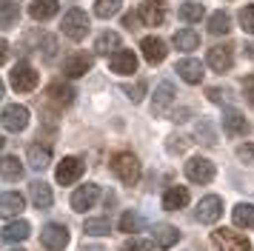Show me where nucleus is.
I'll list each match as a JSON object with an SVG mask.
<instances>
[{
    "instance_id": "22",
    "label": "nucleus",
    "mask_w": 254,
    "mask_h": 251,
    "mask_svg": "<svg viewBox=\"0 0 254 251\" xmlns=\"http://www.w3.org/2000/svg\"><path fill=\"white\" fill-rule=\"evenodd\" d=\"M29 234H32V226H29L26 220H17V217H14V220L3 228V231H0V237L6 240V243H23Z\"/></svg>"
},
{
    "instance_id": "43",
    "label": "nucleus",
    "mask_w": 254,
    "mask_h": 251,
    "mask_svg": "<svg viewBox=\"0 0 254 251\" xmlns=\"http://www.w3.org/2000/svg\"><path fill=\"white\" fill-rule=\"evenodd\" d=\"M40 52H43V57H46V60H55L58 40H55V37H43V49H40Z\"/></svg>"
},
{
    "instance_id": "44",
    "label": "nucleus",
    "mask_w": 254,
    "mask_h": 251,
    "mask_svg": "<svg viewBox=\"0 0 254 251\" xmlns=\"http://www.w3.org/2000/svg\"><path fill=\"white\" fill-rule=\"evenodd\" d=\"M243 94H246V100L254 106V74H249V77L243 80Z\"/></svg>"
},
{
    "instance_id": "2",
    "label": "nucleus",
    "mask_w": 254,
    "mask_h": 251,
    "mask_svg": "<svg viewBox=\"0 0 254 251\" xmlns=\"http://www.w3.org/2000/svg\"><path fill=\"white\" fill-rule=\"evenodd\" d=\"M60 29H63V34L69 37V40H83L86 34H89V14L83 9H77V6H71L66 14H63V23H60Z\"/></svg>"
},
{
    "instance_id": "21",
    "label": "nucleus",
    "mask_w": 254,
    "mask_h": 251,
    "mask_svg": "<svg viewBox=\"0 0 254 251\" xmlns=\"http://www.w3.org/2000/svg\"><path fill=\"white\" fill-rule=\"evenodd\" d=\"M140 49H143V57L149 60L151 66H157V63L166 60V43H163L160 37H143Z\"/></svg>"
},
{
    "instance_id": "8",
    "label": "nucleus",
    "mask_w": 254,
    "mask_h": 251,
    "mask_svg": "<svg viewBox=\"0 0 254 251\" xmlns=\"http://www.w3.org/2000/svg\"><path fill=\"white\" fill-rule=\"evenodd\" d=\"M37 80H40V74H37L29 63H17V66L12 68V89L20 91V94H23V91H35Z\"/></svg>"
},
{
    "instance_id": "23",
    "label": "nucleus",
    "mask_w": 254,
    "mask_h": 251,
    "mask_svg": "<svg viewBox=\"0 0 254 251\" xmlns=\"http://www.w3.org/2000/svg\"><path fill=\"white\" fill-rule=\"evenodd\" d=\"M46 97L55 103V106L63 109V106H71V103H74V89H71L69 83H52L49 91H46Z\"/></svg>"
},
{
    "instance_id": "36",
    "label": "nucleus",
    "mask_w": 254,
    "mask_h": 251,
    "mask_svg": "<svg viewBox=\"0 0 254 251\" xmlns=\"http://www.w3.org/2000/svg\"><path fill=\"white\" fill-rule=\"evenodd\" d=\"M140 226H143V220H140L137 211H123V217H120V231L123 234H137Z\"/></svg>"
},
{
    "instance_id": "38",
    "label": "nucleus",
    "mask_w": 254,
    "mask_h": 251,
    "mask_svg": "<svg viewBox=\"0 0 254 251\" xmlns=\"http://www.w3.org/2000/svg\"><path fill=\"white\" fill-rule=\"evenodd\" d=\"M240 26L249 34H254V3H252V6H246V9L240 11Z\"/></svg>"
},
{
    "instance_id": "39",
    "label": "nucleus",
    "mask_w": 254,
    "mask_h": 251,
    "mask_svg": "<svg viewBox=\"0 0 254 251\" xmlns=\"http://www.w3.org/2000/svg\"><path fill=\"white\" fill-rule=\"evenodd\" d=\"M123 91H126L134 103H140V100H143V94H146V83L137 80V83H131V86H123Z\"/></svg>"
},
{
    "instance_id": "32",
    "label": "nucleus",
    "mask_w": 254,
    "mask_h": 251,
    "mask_svg": "<svg viewBox=\"0 0 254 251\" xmlns=\"http://www.w3.org/2000/svg\"><path fill=\"white\" fill-rule=\"evenodd\" d=\"M203 14H206V6H203V3H197V0H189V3L180 6V17H183L186 23L203 20Z\"/></svg>"
},
{
    "instance_id": "31",
    "label": "nucleus",
    "mask_w": 254,
    "mask_h": 251,
    "mask_svg": "<svg viewBox=\"0 0 254 251\" xmlns=\"http://www.w3.org/2000/svg\"><path fill=\"white\" fill-rule=\"evenodd\" d=\"M20 17V9L14 6L12 0H0V29H12Z\"/></svg>"
},
{
    "instance_id": "10",
    "label": "nucleus",
    "mask_w": 254,
    "mask_h": 251,
    "mask_svg": "<svg viewBox=\"0 0 254 251\" xmlns=\"http://www.w3.org/2000/svg\"><path fill=\"white\" fill-rule=\"evenodd\" d=\"M94 57L86 55V52H74V55H69L66 60H63V74L66 77H83L89 68H92Z\"/></svg>"
},
{
    "instance_id": "7",
    "label": "nucleus",
    "mask_w": 254,
    "mask_h": 251,
    "mask_svg": "<svg viewBox=\"0 0 254 251\" xmlns=\"http://www.w3.org/2000/svg\"><path fill=\"white\" fill-rule=\"evenodd\" d=\"M83 171H86V166H83L80 157H63L58 171H55V180L60 186H71V183H77L83 177Z\"/></svg>"
},
{
    "instance_id": "27",
    "label": "nucleus",
    "mask_w": 254,
    "mask_h": 251,
    "mask_svg": "<svg viewBox=\"0 0 254 251\" xmlns=\"http://www.w3.org/2000/svg\"><path fill=\"white\" fill-rule=\"evenodd\" d=\"M0 177H6V180H20V177H23V163L14 157V154L0 157Z\"/></svg>"
},
{
    "instance_id": "15",
    "label": "nucleus",
    "mask_w": 254,
    "mask_h": 251,
    "mask_svg": "<svg viewBox=\"0 0 254 251\" xmlns=\"http://www.w3.org/2000/svg\"><path fill=\"white\" fill-rule=\"evenodd\" d=\"M23 208H26L23 194H17V191H3V194H0V217H3V220L17 217Z\"/></svg>"
},
{
    "instance_id": "41",
    "label": "nucleus",
    "mask_w": 254,
    "mask_h": 251,
    "mask_svg": "<svg viewBox=\"0 0 254 251\" xmlns=\"http://www.w3.org/2000/svg\"><path fill=\"white\" fill-rule=\"evenodd\" d=\"M237 157H240L246 166H254V143H240V146H237Z\"/></svg>"
},
{
    "instance_id": "14",
    "label": "nucleus",
    "mask_w": 254,
    "mask_h": 251,
    "mask_svg": "<svg viewBox=\"0 0 254 251\" xmlns=\"http://www.w3.org/2000/svg\"><path fill=\"white\" fill-rule=\"evenodd\" d=\"M137 17L140 23H146V26H160L166 20V9H163L160 0H143L137 6Z\"/></svg>"
},
{
    "instance_id": "16",
    "label": "nucleus",
    "mask_w": 254,
    "mask_h": 251,
    "mask_svg": "<svg viewBox=\"0 0 254 251\" xmlns=\"http://www.w3.org/2000/svg\"><path fill=\"white\" fill-rule=\"evenodd\" d=\"M208 66L214 68V71H229L234 66V57H231V46H211L208 49Z\"/></svg>"
},
{
    "instance_id": "19",
    "label": "nucleus",
    "mask_w": 254,
    "mask_h": 251,
    "mask_svg": "<svg viewBox=\"0 0 254 251\" xmlns=\"http://www.w3.org/2000/svg\"><path fill=\"white\" fill-rule=\"evenodd\" d=\"M177 74H180L186 83L197 86V83H203V63H200V60H191V57H183V60L177 63Z\"/></svg>"
},
{
    "instance_id": "17",
    "label": "nucleus",
    "mask_w": 254,
    "mask_h": 251,
    "mask_svg": "<svg viewBox=\"0 0 254 251\" xmlns=\"http://www.w3.org/2000/svg\"><path fill=\"white\" fill-rule=\"evenodd\" d=\"M29 200L35 203V208L46 211V208H52V203H55V194H52V188H49V183L35 180L32 186H29Z\"/></svg>"
},
{
    "instance_id": "33",
    "label": "nucleus",
    "mask_w": 254,
    "mask_h": 251,
    "mask_svg": "<svg viewBox=\"0 0 254 251\" xmlns=\"http://www.w3.org/2000/svg\"><path fill=\"white\" fill-rule=\"evenodd\" d=\"M208 32L211 34H229L231 32V17L226 11H214L208 17Z\"/></svg>"
},
{
    "instance_id": "1",
    "label": "nucleus",
    "mask_w": 254,
    "mask_h": 251,
    "mask_svg": "<svg viewBox=\"0 0 254 251\" xmlns=\"http://www.w3.org/2000/svg\"><path fill=\"white\" fill-rule=\"evenodd\" d=\"M112 171H115L123 186H137L140 180V160L131 151H120L112 157Z\"/></svg>"
},
{
    "instance_id": "48",
    "label": "nucleus",
    "mask_w": 254,
    "mask_h": 251,
    "mask_svg": "<svg viewBox=\"0 0 254 251\" xmlns=\"http://www.w3.org/2000/svg\"><path fill=\"white\" fill-rule=\"evenodd\" d=\"M3 94H6V86H3V80H0V100H3Z\"/></svg>"
},
{
    "instance_id": "5",
    "label": "nucleus",
    "mask_w": 254,
    "mask_h": 251,
    "mask_svg": "<svg viewBox=\"0 0 254 251\" xmlns=\"http://www.w3.org/2000/svg\"><path fill=\"white\" fill-rule=\"evenodd\" d=\"M214 174H217V169H214V163L206 157H191L189 163H186V177L191 183H200V186H206V183L214 180Z\"/></svg>"
},
{
    "instance_id": "25",
    "label": "nucleus",
    "mask_w": 254,
    "mask_h": 251,
    "mask_svg": "<svg viewBox=\"0 0 254 251\" xmlns=\"http://www.w3.org/2000/svg\"><path fill=\"white\" fill-rule=\"evenodd\" d=\"M60 9V0H35L32 6H29V14L35 17V20H49V17H55Z\"/></svg>"
},
{
    "instance_id": "26",
    "label": "nucleus",
    "mask_w": 254,
    "mask_h": 251,
    "mask_svg": "<svg viewBox=\"0 0 254 251\" xmlns=\"http://www.w3.org/2000/svg\"><path fill=\"white\" fill-rule=\"evenodd\" d=\"M117 49H120V34H117V32H103L97 40H94V52H97V55H103V57L115 55Z\"/></svg>"
},
{
    "instance_id": "11",
    "label": "nucleus",
    "mask_w": 254,
    "mask_h": 251,
    "mask_svg": "<svg viewBox=\"0 0 254 251\" xmlns=\"http://www.w3.org/2000/svg\"><path fill=\"white\" fill-rule=\"evenodd\" d=\"M223 128H226V134L229 137H243L252 131V123L246 120V114L237 112V109H229V112L223 114Z\"/></svg>"
},
{
    "instance_id": "3",
    "label": "nucleus",
    "mask_w": 254,
    "mask_h": 251,
    "mask_svg": "<svg viewBox=\"0 0 254 251\" xmlns=\"http://www.w3.org/2000/svg\"><path fill=\"white\" fill-rule=\"evenodd\" d=\"M0 126H3L6 131H12V134L23 131L26 126H29V109H26V106H20V103L6 106V109L0 112Z\"/></svg>"
},
{
    "instance_id": "47",
    "label": "nucleus",
    "mask_w": 254,
    "mask_h": 251,
    "mask_svg": "<svg viewBox=\"0 0 254 251\" xmlns=\"http://www.w3.org/2000/svg\"><path fill=\"white\" fill-rule=\"evenodd\" d=\"M83 251H106L103 246H83Z\"/></svg>"
},
{
    "instance_id": "20",
    "label": "nucleus",
    "mask_w": 254,
    "mask_h": 251,
    "mask_svg": "<svg viewBox=\"0 0 254 251\" xmlns=\"http://www.w3.org/2000/svg\"><path fill=\"white\" fill-rule=\"evenodd\" d=\"M186 205H189V188H183V186L166 188V194H163V208L166 211H180Z\"/></svg>"
},
{
    "instance_id": "30",
    "label": "nucleus",
    "mask_w": 254,
    "mask_h": 251,
    "mask_svg": "<svg viewBox=\"0 0 254 251\" xmlns=\"http://www.w3.org/2000/svg\"><path fill=\"white\" fill-rule=\"evenodd\" d=\"M172 103H174V86L169 80H163L160 86H157V91H154V112H163Z\"/></svg>"
},
{
    "instance_id": "12",
    "label": "nucleus",
    "mask_w": 254,
    "mask_h": 251,
    "mask_svg": "<svg viewBox=\"0 0 254 251\" xmlns=\"http://www.w3.org/2000/svg\"><path fill=\"white\" fill-rule=\"evenodd\" d=\"M97 194H100V186H94V183H86L80 188H74V194H71V208L74 211H89L97 203Z\"/></svg>"
},
{
    "instance_id": "18",
    "label": "nucleus",
    "mask_w": 254,
    "mask_h": 251,
    "mask_svg": "<svg viewBox=\"0 0 254 251\" xmlns=\"http://www.w3.org/2000/svg\"><path fill=\"white\" fill-rule=\"evenodd\" d=\"M49 163H52V148L46 146V143H32L29 146V169H35V171H43L49 169Z\"/></svg>"
},
{
    "instance_id": "50",
    "label": "nucleus",
    "mask_w": 254,
    "mask_h": 251,
    "mask_svg": "<svg viewBox=\"0 0 254 251\" xmlns=\"http://www.w3.org/2000/svg\"><path fill=\"white\" fill-rule=\"evenodd\" d=\"M12 251H23V249H12Z\"/></svg>"
},
{
    "instance_id": "45",
    "label": "nucleus",
    "mask_w": 254,
    "mask_h": 251,
    "mask_svg": "<svg viewBox=\"0 0 254 251\" xmlns=\"http://www.w3.org/2000/svg\"><path fill=\"white\" fill-rule=\"evenodd\" d=\"M6 57H9V43H6V40L0 37V66L6 63Z\"/></svg>"
},
{
    "instance_id": "35",
    "label": "nucleus",
    "mask_w": 254,
    "mask_h": 251,
    "mask_svg": "<svg viewBox=\"0 0 254 251\" xmlns=\"http://www.w3.org/2000/svg\"><path fill=\"white\" fill-rule=\"evenodd\" d=\"M120 3H123V0H97V3H94V14H97L100 20H109V17H115L117 11H120Z\"/></svg>"
},
{
    "instance_id": "6",
    "label": "nucleus",
    "mask_w": 254,
    "mask_h": 251,
    "mask_svg": "<svg viewBox=\"0 0 254 251\" xmlns=\"http://www.w3.org/2000/svg\"><path fill=\"white\" fill-rule=\"evenodd\" d=\"M211 240H214V246H217L220 251H252V243L243 237V234L229 231V228H217V231L211 234Z\"/></svg>"
},
{
    "instance_id": "46",
    "label": "nucleus",
    "mask_w": 254,
    "mask_h": 251,
    "mask_svg": "<svg viewBox=\"0 0 254 251\" xmlns=\"http://www.w3.org/2000/svg\"><path fill=\"white\" fill-rule=\"evenodd\" d=\"M243 52H246L249 60H254V43H246V46H243Z\"/></svg>"
},
{
    "instance_id": "4",
    "label": "nucleus",
    "mask_w": 254,
    "mask_h": 251,
    "mask_svg": "<svg viewBox=\"0 0 254 251\" xmlns=\"http://www.w3.org/2000/svg\"><path fill=\"white\" fill-rule=\"evenodd\" d=\"M40 243H43V249H49V251H63L69 246V228L63 226V223H49V226H43V231H40Z\"/></svg>"
},
{
    "instance_id": "37",
    "label": "nucleus",
    "mask_w": 254,
    "mask_h": 251,
    "mask_svg": "<svg viewBox=\"0 0 254 251\" xmlns=\"http://www.w3.org/2000/svg\"><path fill=\"white\" fill-rule=\"evenodd\" d=\"M194 131H197V137H200V140H206L208 146H214V143H217V134H214V128H211V123H208V120H200Z\"/></svg>"
},
{
    "instance_id": "42",
    "label": "nucleus",
    "mask_w": 254,
    "mask_h": 251,
    "mask_svg": "<svg viewBox=\"0 0 254 251\" xmlns=\"http://www.w3.org/2000/svg\"><path fill=\"white\" fill-rule=\"evenodd\" d=\"M154 246L157 243H149V240H128L123 251H154Z\"/></svg>"
},
{
    "instance_id": "13",
    "label": "nucleus",
    "mask_w": 254,
    "mask_h": 251,
    "mask_svg": "<svg viewBox=\"0 0 254 251\" xmlns=\"http://www.w3.org/2000/svg\"><path fill=\"white\" fill-rule=\"evenodd\" d=\"M109 68L115 74H134L137 71V55L128 52V49H117L112 55V60H109Z\"/></svg>"
},
{
    "instance_id": "40",
    "label": "nucleus",
    "mask_w": 254,
    "mask_h": 251,
    "mask_svg": "<svg viewBox=\"0 0 254 251\" xmlns=\"http://www.w3.org/2000/svg\"><path fill=\"white\" fill-rule=\"evenodd\" d=\"M189 146H191V143H189V137H180V134L169 137V151H172V154H180V151H186Z\"/></svg>"
},
{
    "instance_id": "34",
    "label": "nucleus",
    "mask_w": 254,
    "mask_h": 251,
    "mask_svg": "<svg viewBox=\"0 0 254 251\" xmlns=\"http://www.w3.org/2000/svg\"><path fill=\"white\" fill-rule=\"evenodd\" d=\"M83 231H86V234H94V237H103V234L112 231V223H109L106 217H92V220L83 223Z\"/></svg>"
},
{
    "instance_id": "24",
    "label": "nucleus",
    "mask_w": 254,
    "mask_h": 251,
    "mask_svg": "<svg viewBox=\"0 0 254 251\" xmlns=\"http://www.w3.org/2000/svg\"><path fill=\"white\" fill-rule=\"evenodd\" d=\"M151 234H154V243H157L160 249H172V246H177V240H180V231H177L174 226H169V223L154 226Z\"/></svg>"
},
{
    "instance_id": "28",
    "label": "nucleus",
    "mask_w": 254,
    "mask_h": 251,
    "mask_svg": "<svg viewBox=\"0 0 254 251\" xmlns=\"http://www.w3.org/2000/svg\"><path fill=\"white\" fill-rule=\"evenodd\" d=\"M231 220L237 228H254V205L252 203H237L231 211Z\"/></svg>"
},
{
    "instance_id": "9",
    "label": "nucleus",
    "mask_w": 254,
    "mask_h": 251,
    "mask_svg": "<svg viewBox=\"0 0 254 251\" xmlns=\"http://www.w3.org/2000/svg\"><path fill=\"white\" fill-rule=\"evenodd\" d=\"M197 223H206V226H211V223H217L220 217H223V200H220L217 194H208V197H203L200 203H197Z\"/></svg>"
},
{
    "instance_id": "29",
    "label": "nucleus",
    "mask_w": 254,
    "mask_h": 251,
    "mask_svg": "<svg viewBox=\"0 0 254 251\" xmlns=\"http://www.w3.org/2000/svg\"><path fill=\"white\" fill-rule=\"evenodd\" d=\"M197 46H200V37L191 29H180V32L174 34V49L177 52H194Z\"/></svg>"
},
{
    "instance_id": "49",
    "label": "nucleus",
    "mask_w": 254,
    "mask_h": 251,
    "mask_svg": "<svg viewBox=\"0 0 254 251\" xmlns=\"http://www.w3.org/2000/svg\"><path fill=\"white\" fill-rule=\"evenodd\" d=\"M3 146H6V140H3V134H0V148H3Z\"/></svg>"
}]
</instances>
